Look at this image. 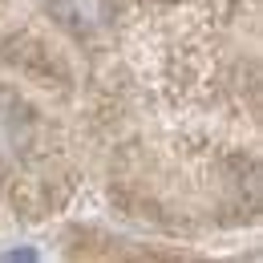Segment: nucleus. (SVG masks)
<instances>
[{
  "instance_id": "1",
  "label": "nucleus",
  "mask_w": 263,
  "mask_h": 263,
  "mask_svg": "<svg viewBox=\"0 0 263 263\" xmlns=\"http://www.w3.org/2000/svg\"><path fill=\"white\" fill-rule=\"evenodd\" d=\"M36 138V114L16 89H0V162H21Z\"/></svg>"
},
{
  "instance_id": "2",
  "label": "nucleus",
  "mask_w": 263,
  "mask_h": 263,
  "mask_svg": "<svg viewBox=\"0 0 263 263\" xmlns=\"http://www.w3.org/2000/svg\"><path fill=\"white\" fill-rule=\"evenodd\" d=\"M53 21L77 36H89L114 21V0H49Z\"/></svg>"
}]
</instances>
